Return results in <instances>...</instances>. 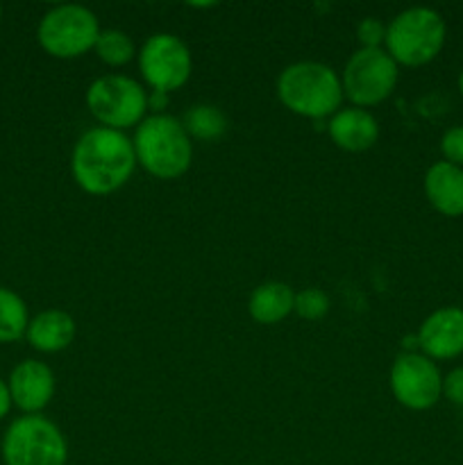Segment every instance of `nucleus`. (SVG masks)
<instances>
[{
    "label": "nucleus",
    "mask_w": 463,
    "mask_h": 465,
    "mask_svg": "<svg viewBox=\"0 0 463 465\" xmlns=\"http://www.w3.org/2000/svg\"><path fill=\"white\" fill-rule=\"evenodd\" d=\"M136 168L132 139L125 132L94 127L77 139L71 171L77 186L91 195H109L127 184Z\"/></svg>",
    "instance_id": "1"
},
{
    "label": "nucleus",
    "mask_w": 463,
    "mask_h": 465,
    "mask_svg": "<svg viewBox=\"0 0 463 465\" xmlns=\"http://www.w3.org/2000/svg\"><path fill=\"white\" fill-rule=\"evenodd\" d=\"M277 98L289 112L322 121L339 112L345 95L334 68L320 62H298L277 77Z\"/></svg>",
    "instance_id": "2"
},
{
    "label": "nucleus",
    "mask_w": 463,
    "mask_h": 465,
    "mask_svg": "<svg viewBox=\"0 0 463 465\" xmlns=\"http://www.w3.org/2000/svg\"><path fill=\"white\" fill-rule=\"evenodd\" d=\"M136 163L157 180H177L193 162V143L182 121L168 114H153L136 125L134 139Z\"/></svg>",
    "instance_id": "3"
},
{
    "label": "nucleus",
    "mask_w": 463,
    "mask_h": 465,
    "mask_svg": "<svg viewBox=\"0 0 463 465\" xmlns=\"http://www.w3.org/2000/svg\"><path fill=\"white\" fill-rule=\"evenodd\" d=\"M445 32V21L436 9H404L386 25V53L402 66H425L443 50Z\"/></svg>",
    "instance_id": "4"
},
{
    "label": "nucleus",
    "mask_w": 463,
    "mask_h": 465,
    "mask_svg": "<svg viewBox=\"0 0 463 465\" xmlns=\"http://www.w3.org/2000/svg\"><path fill=\"white\" fill-rule=\"evenodd\" d=\"M5 465H66L68 445L54 422L39 416H23L9 425L3 439Z\"/></svg>",
    "instance_id": "5"
},
{
    "label": "nucleus",
    "mask_w": 463,
    "mask_h": 465,
    "mask_svg": "<svg viewBox=\"0 0 463 465\" xmlns=\"http://www.w3.org/2000/svg\"><path fill=\"white\" fill-rule=\"evenodd\" d=\"M86 107L100 127L123 132L139 125L148 112V91L127 75L98 77L86 91Z\"/></svg>",
    "instance_id": "6"
},
{
    "label": "nucleus",
    "mask_w": 463,
    "mask_h": 465,
    "mask_svg": "<svg viewBox=\"0 0 463 465\" xmlns=\"http://www.w3.org/2000/svg\"><path fill=\"white\" fill-rule=\"evenodd\" d=\"M340 84L352 107H375L395 91L398 64L384 48H361L345 64Z\"/></svg>",
    "instance_id": "7"
},
{
    "label": "nucleus",
    "mask_w": 463,
    "mask_h": 465,
    "mask_svg": "<svg viewBox=\"0 0 463 465\" xmlns=\"http://www.w3.org/2000/svg\"><path fill=\"white\" fill-rule=\"evenodd\" d=\"M39 44L57 59L82 57L95 48L100 36L98 18L82 5H59L53 7L39 23Z\"/></svg>",
    "instance_id": "8"
},
{
    "label": "nucleus",
    "mask_w": 463,
    "mask_h": 465,
    "mask_svg": "<svg viewBox=\"0 0 463 465\" xmlns=\"http://www.w3.org/2000/svg\"><path fill=\"white\" fill-rule=\"evenodd\" d=\"M139 68L153 91L171 94L189 82L193 59L182 39L168 32L153 35L139 53Z\"/></svg>",
    "instance_id": "9"
},
{
    "label": "nucleus",
    "mask_w": 463,
    "mask_h": 465,
    "mask_svg": "<svg viewBox=\"0 0 463 465\" xmlns=\"http://www.w3.org/2000/svg\"><path fill=\"white\" fill-rule=\"evenodd\" d=\"M390 391L402 407L411 411H427L443 395V377L429 357L404 352L390 366Z\"/></svg>",
    "instance_id": "10"
},
{
    "label": "nucleus",
    "mask_w": 463,
    "mask_h": 465,
    "mask_svg": "<svg viewBox=\"0 0 463 465\" xmlns=\"http://www.w3.org/2000/svg\"><path fill=\"white\" fill-rule=\"evenodd\" d=\"M422 354L434 359H454L463 354V309L443 307L425 318L418 331Z\"/></svg>",
    "instance_id": "11"
},
{
    "label": "nucleus",
    "mask_w": 463,
    "mask_h": 465,
    "mask_svg": "<svg viewBox=\"0 0 463 465\" xmlns=\"http://www.w3.org/2000/svg\"><path fill=\"white\" fill-rule=\"evenodd\" d=\"M12 404L27 416H34L50 404L54 395V375L45 363L27 359L12 371L7 381Z\"/></svg>",
    "instance_id": "12"
},
{
    "label": "nucleus",
    "mask_w": 463,
    "mask_h": 465,
    "mask_svg": "<svg viewBox=\"0 0 463 465\" xmlns=\"http://www.w3.org/2000/svg\"><path fill=\"white\" fill-rule=\"evenodd\" d=\"M327 132L336 148L345 150V153H366L379 139L377 118L361 107H340L331 116Z\"/></svg>",
    "instance_id": "13"
},
{
    "label": "nucleus",
    "mask_w": 463,
    "mask_h": 465,
    "mask_svg": "<svg viewBox=\"0 0 463 465\" xmlns=\"http://www.w3.org/2000/svg\"><path fill=\"white\" fill-rule=\"evenodd\" d=\"M422 186L436 212L449 218L463 216V168L448 162L431 163Z\"/></svg>",
    "instance_id": "14"
},
{
    "label": "nucleus",
    "mask_w": 463,
    "mask_h": 465,
    "mask_svg": "<svg viewBox=\"0 0 463 465\" xmlns=\"http://www.w3.org/2000/svg\"><path fill=\"white\" fill-rule=\"evenodd\" d=\"M25 339L39 352H62L75 339V321L62 309H48L32 318Z\"/></svg>",
    "instance_id": "15"
},
{
    "label": "nucleus",
    "mask_w": 463,
    "mask_h": 465,
    "mask_svg": "<svg viewBox=\"0 0 463 465\" xmlns=\"http://www.w3.org/2000/svg\"><path fill=\"white\" fill-rule=\"evenodd\" d=\"M295 309V291L284 282H263L252 291L248 312L259 325H275Z\"/></svg>",
    "instance_id": "16"
},
{
    "label": "nucleus",
    "mask_w": 463,
    "mask_h": 465,
    "mask_svg": "<svg viewBox=\"0 0 463 465\" xmlns=\"http://www.w3.org/2000/svg\"><path fill=\"white\" fill-rule=\"evenodd\" d=\"M182 125H184L186 134H189L191 139L216 141L227 132V118L225 114L218 107H213V104H195V107H191L189 112L184 114Z\"/></svg>",
    "instance_id": "17"
},
{
    "label": "nucleus",
    "mask_w": 463,
    "mask_h": 465,
    "mask_svg": "<svg viewBox=\"0 0 463 465\" xmlns=\"http://www.w3.org/2000/svg\"><path fill=\"white\" fill-rule=\"evenodd\" d=\"M30 325L27 307L14 291L0 286V343H14L23 339Z\"/></svg>",
    "instance_id": "18"
},
{
    "label": "nucleus",
    "mask_w": 463,
    "mask_h": 465,
    "mask_svg": "<svg viewBox=\"0 0 463 465\" xmlns=\"http://www.w3.org/2000/svg\"><path fill=\"white\" fill-rule=\"evenodd\" d=\"M94 50L98 53L100 62L109 66H123L134 57V41L123 30H100Z\"/></svg>",
    "instance_id": "19"
},
{
    "label": "nucleus",
    "mask_w": 463,
    "mask_h": 465,
    "mask_svg": "<svg viewBox=\"0 0 463 465\" xmlns=\"http://www.w3.org/2000/svg\"><path fill=\"white\" fill-rule=\"evenodd\" d=\"M327 312H330V298L320 289H304L295 293L293 313H298L304 321H320L322 316H327Z\"/></svg>",
    "instance_id": "20"
},
{
    "label": "nucleus",
    "mask_w": 463,
    "mask_h": 465,
    "mask_svg": "<svg viewBox=\"0 0 463 465\" xmlns=\"http://www.w3.org/2000/svg\"><path fill=\"white\" fill-rule=\"evenodd\" d=\"M440 153H443V162L454 163V166H463V125L449 127L440 139Z\"/></svg>",
    "instance_id": "21"
},
{
    "label": "nucleus",
    "mask_w": 463,
    "mask_h": 465,
    "mask_svg": "<svg viewBox=\"0 0 463 465\" xmlns=\"http://www.w3.org/2000/svg\"><path fill=\"white\" fill-rule=\"evenodd\" d=\"M357 39L361 41L363 48H379L386 41V25L375 16H366L357 25Z\"/></svg>",
    "instance_id": "22"
},
{
    "label": "nucleus",
    "mask_w": 463,
    "mask_h": 465,
    "mask_svg": "<svg viewBox=\"0 0 463 465\" xmlns=\"http://www.w3.org/2000/svg\"><path fill=\"white\" fill-rule=\"evenodd\" d=\"M443 395L452 404L463 407V368H454L443 377Z\"/></svg>",
    "instance_id": "23"
},
{
    "label": "nucleus",
    "mask_w": 463,
    "mask_h": 465,
    "mask_svg": "<svg viewBox=\"0 0 463 465\" xmlns=\"http://www.w3.org/2000/svg\"><path fill=\"white\" fill-rule=\"evenodd\" d=\"M166 107H168V94H162V91H150L148 109H153L154 114H162Z\"/></svg>",
    "instance_id": "24"
},
{
    "label": "nucleus",
    "mask_w": 463,
    "mask_h": 465,
    "mask_svg": "<svg viewBox=\"0 0 463 465\" xmlns=\"http://www.w3.org/2000/svg\"><path fill=\"white\" fill-rule=\"evenodd\" d=\"M9 407H12V395H9L7 384H5V381L0 380V420H3V418L7 416Z\"/></svg>",
    "instance_id": "25"
},
{
    "label": "nucleus",
    "mask_w": 463,
    "mask_h": 465,
    "mask_svg": "<svg viewBox=\"0 0 463 465\" xmlns=\"http://www.w3.org/2000/svg\"><path fill=\"white\" fill-rule=\"evenodd\" d=\"M458 91H461V95H463V71H461V75H458Z\"/></svg>",
    "instance_id": "26"
},
{
    "label": "nucleus",
    "mask_w": 463,
    "mask_h": 465,
    "mask_svg": "<svg viewBox=\"0 0 463 465\" xmlns=\"http://www.w3.org/2000/svg\"><path fill=\"white\" fill-rule=\"evenodd\" d=\"M250 465H257V463H250Z\"/></svg>",
    "instance_id": "27"
},
{
    "label": "nucleus",
    "mask_w": 463,
    "mask_h": 465,
    "mask_svg": "<svg viewBox=\"0 0 463 465\" xmlns=\"http://www.w3.org/2000/svg\"><path fill=\"white\" fill-rule=\"evenodd\" d=\"M0 12H3V9H0Z\"/></svg>",
    "instance_id": "28"
}]
</instances>
